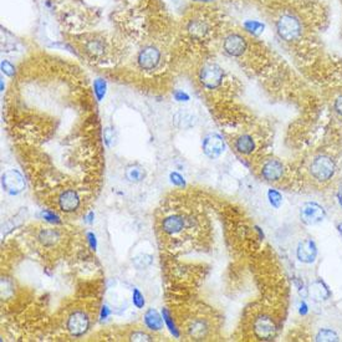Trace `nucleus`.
<instances>
[{
  "instance_id": "f257e3e1",
  "label": "nucleus",
  "mask_w": 342,
  "mask_h": 342,
  "mask_svg": "<svg viewBox=\"0 0 342 342\" xmlns=\"http://www.w3.org/2000/svg\"><path fill=\"white\" fill-rule=\"evenodd\" d=\"M301 23L293 14H283L276 21V31L285 41H294L301 35Z\"/></svg>"
},
{
  "instance_id": "f03ea898",
  "label": "nucleus",
  "mask_w": 342,
  "mask_h": 342,
  "mask_svg": "<svg viewBox=\"0 0 342 342\" xmlns=\"http://www.w3.org/2000/svg\"><path fill=\"white\" fill-rule=\"evenodd\" d=\"M310 172L316 181L327 182L335 176L336 166H335V162L332 161L331 157L326 156V154H319L312 159Z\"/></svg>"
},
{
  "instance_id": "7ed1b4c3",
  "label": "nucleus",
  "mask_w": 342,
  "mask_h": 342,
  "mask_svg": "<svg viewBox=\"0 0 342 342\" xmlns=\"http://www.w3.org/2000/svg\"><path fill=\"white\" fill-rule=\"evenodd\" d=\"M162 61V52L157 46L147 45L140 50L137 55V64L141 70L153 71Z\"/></svg>"
},
{
  "instance_id": "20e7f679",
  "label": "nucleus",
  "mask_w": 342,
  "mask_h": 342,
  "mask_svg": "<svg viewBox=\"0 0 342 342\" xmlns=\"http://www.w3.org/2000/svg\"><path fill=\"white\" fill-rule=\"evenodd\" d=\"M224 79V71L217 64H205L199 71V81L205 89L214 90L220 86Z\"/></svg>"
},
{
  "instance_id": "39448f33",
  "label": "nucleus",
  "mask_w": 342,
  "mask_h": 342,
  "mask_svg": "<svg viewBox=\"0 0 342 342\" xmlns=\"http://www.w3.org/2000/svg\"><path fill=\"white\" fill-rule=\"evenodd\" d=\"M246 48H248V43H246L245 38L238 33L229 34L228 36H225L224 41H223V50L228 56H242L245 52Z\"/></svg>"
},
{
  "instance_id": "423d86ee",
  "label": "nucleus",
  "mask_w": 342,
  "mask_h": 342,
  "mask_svg": "<svg viewBox=\"0 0 342 342\" xmlns=\"http://www.w3.org/2000/svg\"><path fill=\"white\" fill-rule=\"evenodd\" d=\"M66 327L67 331L74 336H82L84 334H86L90 327L89 315L82 310L71 312L66 321Z\"/></svg>"
},
{
  "instance_id": "0eeeda50",
  "label": "nucleus",
  "mask_w": 342,
  "mask_h": 342,
  "mask_svg": "<svg viewBox=\"0 0 342 342\" xmlns=\"http://www.w3.org/2000/svg\"><path fill=\"white\" fill-rule=\"evenodd\" d=\"M326 217L325 209L315 202L305 203L300 209V218L307 225H315L321 223Z\"/></svg>"
},
{
  "instance_id": "6e6552de",
  "label": "nucleus",
  "mask_w": 342,
  "mask_h": 342,
  "mask_svg": "<svg viewBox=\"0 0 342 342\" xmlns=\"http://www.w3.org/2000/svg\"><path fill=\"white\" fill-rule=\"evenodd\" d=\"M202 147L205 156H208L209 158H217L224 152L225 143L222 136H219L218 133H210L204 137Z\"/></svg>"
},
{
  "instance_id": "1a4fd4ad",
  "label": "nucleus",
  "mask_w": 342,
  "mask_h": 342,
  "mask_svg": "<svg viewBox=\"0 0 342 342\" xmlns=\"http://www.w3.org/2000/svg\"><path fill=\"white\" fill-rule=\"evenodd\" d=\"M3 187L8 193L19 194L25 189V181L23 174L16 169H10L3 174Z\"/></svg>"
},
{
  "instance_id": "9d476101",
  "label": "nucleus",
  "mask_w": 342,
  "mask_h": 342,
  "mask_svg": "<svg viewBox=\"0 0 342 342\" xmlns=\"http://www.w3.org/2000/svg\"><path fill=\"white\" fill-rule=\"evenodd\" d=\"M84 50L92 59H101V57L105 56L106 51H107V44H106L105 39L100 38V36H90V38L85 39Z\"/></svg>"
},
{
  "instance_id": "9b49d317",
  "label": "nucleus",
  "mask_w": 342,
  "mask_h": 342,
  "mask_svg": "<svg viewBox=\"0 0 342 342\" xmlns=\"http://www.w3.org/2000/svg\"><path fill=\"white\" fill-rule=\"evenodd\" d=\"M254 334L260 340H271L276 334V326L269 316H259L253 325Z\"/></svg>"
},
{
  "instance_id": "f8f14e48",
  "label": "nucleus",
  "mask_w": 342,
  "mask_h": 342,
  "mask_svg": "<svg viewBox=\"0 0 342 342\" xmlns=\"http://www.w3.org/2000/svg\"><path fill=\"white\" fill-rule=\"evenodd\" d=\"M261 176L266 182H278L284 176V166L279 159L271 158L268 159L263 164L261 168Z\"/></svg>"
},
{
  "instance_id": "ddd939ff",
  "label": "nucleus",
  "mask_w": 342,
  "mask_h": 342,
  "mask_svg": "<svg viewBox=\"0 0 342 342\" xmlns=\"http://www.w3.org/2000/svg\"><path fill=\"white\" fill-rule=\"evenodd\" d=\"M296 255L301 263H314L317 256V248L314 240L304 239L302 242H300L296 249Z\"/></svg>"
},
{
  "instance_id": "4468645a",
  "label": "nucleus",
  "mask_w": 342,
  "mask_h": 342,
  "mask_svg": "<svg viewBox=\"0 0 342 342\" xmlns=\"http://www.w3.org/2000/svg\"><path fill=\"white\" fill-rule=\"evenodd\" d=\"M57 203H59V208L64 213H74L80 207L79 194L72 189H67L60 194Z\"/></svg>"
},
{
  "instance_id": "2eb2a0df",
  "label": "nucleus",
  "mask_w": 342,
  "mask_h": 342,
  "mask_svg": "<svg viewBox=\"0 0 342 342\" xmlns=\"http://www.w3.org/2000/svg\"><path fill=\"white\" fill-rule=\"evenodd\" d=\"M187 224H188V219H186L183 215L173 214L164 218L163 222H162V230L166 234L174 235L181 233L186 228Z\"/></svg>"
},
{
  "instance_id": "dca6fc26",
  "label": "nucleus",
  "mask_w": 342,
  "mask_h": 342,
  "mask_svg": "<svg viewBox=\"0 0 342 342\" xmlns=\"http://www.w3.org/2000/svg\"><path fill=\"white\" fill-rule=\"evenodd\" d=\"M197 122V118L193 113L188 112L186 110H181L178 112L174 113L173 116V123L177 128H181V130H188V128L193 127Z\"/></svg>"
},
{
  "instance_id": "f3484780",
  "label": "nucleus",
  "mask_w": 342,
  "mask_h": 342,
  "mask_svg": "<svg viewBox=\"0 0 342 342\" xmlns=\"http://www.w3.org/2000/svg\"><path fill=\"white\" fill-rule=\"evenodd\" d=\"M235 149L242 154H250L255 149V141L250 135H242L235 140Z\"/></svg>"
},
{
  "instance_id": "a211bd4d",
  "label": "nucleus",
  "mask_w": 342,
  "mask_h": 342,
  "mask_svg": "<svg viewBox=\"0 0 342 342\" xmlns=\"http://www.w3.org/2000/svg\"><path fill=\"white\" fill-rule=\"evenodd\" d=\"M187 30L191 34L193 38L202 39L207 35V33L209 31V26L202 19H194V20L189 21L188 26H187Z\"/></svg>"
},
{
  "instance_id": "6ab92c4d",
  "label": "nucleus",
  "mask_w": 342,
  "mask_h": 342,
  "mask_svg": "<svg viewBox=\"0 0 342 342\" xmlns=\"http://www.w3.org/2000/svg\"><path fill=\"white\" fill-rule=\"evenodd\" d=\"M163 321L164 320H162L158 311H156L154 309H149L146 311L145 324L152 331H159V330L163 329Z\"/></svg>"
},
{
  "instance_id": "aec40b11",
  "label": "nucleus",
  "mask_w": 342,
  "mask_h": 342,
  "mask_svg": "<svg viewBox=\"0 0 342 342\" xmlns=\"http://www.w3.org/2000/svg\"><path fill=\"white\" fill-rule=\"evenodd\" d=\"M309 294L314 297L317 301H322V300H327L331 295L329 288L325 285L324 281L316 280L315 283H312V285L309 289Z\"/></svg>"
},
{
  "instance_id": "412c9836",
  "label": "nucleus",
  "mask_w": 342,
  "mask_h": 342,
  "mask_svg": "<svg viewBox=\"0 0 342 342\" xmlns=\"http://www.w3.org/2000/svg\"><path fill=\"white\" fill-rule=\"evenodd\" d=\"M188 331L192 337H194L195 340H200L207 335L208 325L203 320H195V321H192V324L189 325Z\"/></svg>"
},
{
  "instance_id": "4be33fe9",
  "label": "nucleus",
  "mask_w": 342,
  "mask_h": 342,
  "mask_svg": "<svg viewBox=\"0 0 342 342\" xmlns=\"http://www.w3.org/2000/svg\"><path fill=\"white\" fill-rule=\"evenodd\" d=\"M38 239L40 240L41 244L46 246L54 245L55 243L60 239V233L56 229H43L39 233Z\"/></svg>"
},
{
  "instance_id": "5701e85b",
  "label": "nucleus",
  "mask_w": 342,
  "mask_h": 342,
  "mask_svg": "<svg viewBox=\"0 0 342 342\" xmlns=\"http://www.w3.org/2000/svg\"><path fill=\"white\" fill-rule=\"evenodd\" d=\"M146 171L141 166H131L126 169V178L132 183H140L145 179Z\"/></svg>"
},
{
  "instance_id": "b1692460",
  "label": "nucleus",
  "mask_w": 342,
  "mask_h": 342,
  "mask_svg": "<svg viewBox=\"0 0 342 342\" xmlns=\"http://www.w3.org/2000/svg\"><path fill=\"white\" fill-rule=\"evenodd\" d=\"M132 263L136 268L143 270V269L149 268L153 264V256L149 255V254H140V255L133 258Z\"/></svg>"
},
{
  "instance_id": "393cba45",
  "label": "nucleus",
  "mask_w": 342,
  "mask_h": 342,
  "mask_svg": "<svg viewBox=\"0 0 342 342\" xmlns=\"http://www.w3.org/2000/svg\"><path fill=\"white\" fill-rule=\"evenodd\" d=\"M340 337L339 335L336 334V331L331 329H322L317 332L316 335V341H339Z\"/></svg>"
},
{
  "instance_id": "a878e982",
  "label": "nucleus",
  "mask_w": 342,
  "mask_h": 342,
  "mask_svg": "<svg viewBox=\"0 0 342 342\" xmlns=\"http://www.w3.org/2000/svg\"><path fill=\"white\" fill-rule=\"evenodd\" d=\"M107 90V84L103 79H96L94 82V92L96 95L97 101H102Z\"/></svg>"
},
{
  "instance_id": "bb28decb",
  "label": "nucleus",
  "mask_w": 342,
  "mask_h": 342,
  "mask_svg": "<svg viewBox=\"0 0 342 342\" xmlns=\"http://www.w3.org/2000/svg\"><path fill=\"white\" fill-rule=\"evenodd\" d=\"M244 28H245L246 31L253 34V35H259V34L263 33L265 26H264L263 23H260L258 20H248L244 23Z\"/></svg>"
},
{
  "instance_id": "cd10ccee",
  "label": "nucleus",
  "mask_w": 342,
  "mask_h": 342,
  "mask_svg": "<svg viewBox=\"0 0 342 342\" xmlns=\"http://www.w3.org/2000/svg\"><path fill=\"white\" fill-rule=\"evenodd\" d=\"M268 198H269V202H270V204L273 205L274 208H279L281 205V203H283V197H281V194L279 193V192L274 191V189H270V191L268 192Z\"/></svg>"
},
{
  "instance_id": "c85d7f7f",
  "label": "nucleus",
  "mask_w": 342,
  "mask_h": 342,
  "mask_svg": "<svg viewBox=\"0 0 342 342\" xmlns=\"http://www.w3.org/2000/svg\"><path fill=\"white\" fill-rule=\"evenodd\" d=\"M103 140L108 147H112L116 143V132L112 127H106L103 130Z\"/></svg>"
},
{
  "instance_id": "c756f323",
  "label": "nucleus",
  "mask_w": 342,
  "mask_h": 342,
  "mask_svg": "<svg viewBox=\"0 0 342 342\" xmlns=\"http://www.w3.org/2000/svg\"><path fill=\"white\" fill-rule=\"evenodd\" d=\"M132 301H133V305H135L137 309H143L145 307V297H143L142 293H141L140 290H138L137 288L133 289V295H132Z\"/></svg>"
},
{
  "instance_id": "7c9ffc66",
  "label": "nucleus",
  "mask_w": 342,
  "mask_h": 342,
  "mask_svg": "<svg viewBox=\"0 0 342 342\" xmlns=\"http://www.w3.org/2000/svg\"><path fill=\"white\" fill-rule=\"evenodd\" d=\"M130 340L131 341H137V342H147V341H152L153 339H152L151 335H148L147 332L136 331L131 335Z\"/></svg>"
},
{
  "instance_id": "2f4dec72",
  "label": "nucleus",
  "mask_w": 342,
  "mask_h": 342,
  "mask_svg": "<svg viewBox=\"0 0 342 342\" xmlns=\"http://www.w3.org/2000/svg\"><path fill=\"white\" fill-rule=\"evenodd\" d=\"M0 66H1V72L5 74L6 76L11 77L15 75V67H14V65L11 64L10 61H8V60H3Z\"/></svg>"
},
{
  "instance_id": "473e14b6",
  "label": "nucleus",
  "mask_w": 342,
  "mask_h": 342,
  "mask_svg": "<svg viewBox=\"0 0 342 342\" xmlns=\"http://www.w3.org/2000/svg\"><path fill=\"white\" fill-rule=\"evenodd\" d=\"M162 315H163V320H164V322H166V324L168 325V327H169V331H171L172 334L174 335V336H176V337H178L179 335H178V331H177V327H176V325H174V322L172 321V319H171V316H169L168 311H167V310H163V312H162Z\"/></svg>"
},
{
  "instance_id": "72a5a7b5",
  "label": "nucleus",
  "mask_w": 342,
  "mask_h": 342,
  "mask_svg": "<svg viewBox=\"0 0 342 342\" xmlns=\"http://www.w3.org/2000/svg\"><path fill=\"white\" fill-rule=\"evenodd\" d=\"M41 215H43V218L45 220H48V222L52 223V224H61V219H60L59 217H57L56 214H55L54 212H50V210H44L43 213H41Z\"/></svg>"
},
{
  "instance_id": "f704fd0d",
  "label": "nucleus",
  "mask_w": 342,
  "mask_h": 342,
  "mask_svg": "<svg viewBox=\"0 0 342 342\" xmlns=\"http://www.w3.org/2000/svg\"><path fill=\"white\" fill-rule=\"evenodd\" d=\"M169 178H171V182L174 184V186H178V187L186 186V181H184V178L181 176V174L177 173V172H173V173H171Z\"/></svg>"
},
{
  "instance_id": "c9c22d12",
  "label": "nucleus",
  "mask_w": 342,
  "mask_h": 342,
  "mask_svg": "<svg viewBox=\"0 0 342 342\" xmlns=\"http://www.w3.org/2000/svg\"><path fill=\"white\" fill-rule=\"evenodd\" d=\"M174 98H176L178 102H187V101H189V95L186 94L184 91H181V90H178V91H176L173 94Z\"/></svg>"
},
{
  "instance_id": "e433bc0d",
  "label": "nucleus",
  "mask_w": 342,
  "mask_h": 342,
  "mask_svg": "<svg viewBox=\"0 0 342 342\" xmlns=\"http://www.w3.org/2000/svg\"><path fill=\"white\" fill-rule=\"evenodd\" d=\"M18 219H19L18 215H16L15 218H11V219L9 220L8 223H6L5 227H3V228H5V230H11V229H14V228L19 227V225L21 224V222H23V220H18Z\"/></svg>"
},
{
  "instance_id": "4c0bfd02",
  "label": "nucleus",
  "mask_w": 342,
  "mask_h": 342,
  "mask_svg": "<svg viewBox=\"0 0 342 342\" xmlns=\"http://www.w3.org/2000/svg\"><path fill=\"white\" fill-rule=\"evenodd\" d=\"M334 110L337 115L342 117V95L336 97V100L334 101Z\"/></svg>"
},
{
  "instance_id": "58836bf2",
  "label": "nucleus",
  "mask_w": 342,
  "mask_h": 342,
  "mask_svg": "<svg viewBox=\"0 0 342 342\" xmlns=\"http://www.w3.org/2000/svg\"><path fill=\"white\" fill-rule=\"evenodd\" d=\"M87 240H89L90 246H91L92 250H96V248H97V239H96V235H95L92 232H90L89 234H87Z\"/></svg>"
},
{
  "instance_id": "ea45409f",
  "label": "nucleus",
  "mask_w": 342,
  "mask_h": 342,
  "mask_svg": "<svg viewBox=\"0 0 342 342\" xmlns=\"http://www.w3.org/2000/svg\"><path fill=\"white\" fill-rule=\"evenodd\" d=\"M108 315H110V309H108L107 306H103L102 310H101V319L102 320L107 319Z\"/></svg>"
},
{
  "instance_id": "a19ab883",
  "label": "nucleus",
  "mask_w": 342,
  "mask_h": 342,
  "mask_svg": "<svg viewBox=\"0 0 342 342\" xmlns=\"http://www.w3.org/2000/svg\"><path fill=\"white\" fill-rule=\"evenodd\" d=\"M299 311H300V314H301V315H305V314H306V311H307V306H306V304H305L304 301H302V302H300Z\"/></svg>"
},
{
  "instance_id": "79ce46f5",
  "label": "nucleus",
  "mask_w": 342,
  "mask_h": 342,
  "mask_svg": "<svg viewBox=\"0 0 342 342\" xmlns=\"http://www.w3.org/2000/svg\"><path fill=\"white\" fill-rule=\"evenodd\" d=\"M94 217H95L94 213H90L89 217H87V223H92V222H94V220H92V219H94Z\"/></svg>"
},
{
  "instance_id": "37998d69",
  "label": "nucleus",
  "mask_w": 342,
  "mask_h": 342,
  "mask_svg": "<svg viewBox=\"0 0 342 342\" xmlns=\"http://www.w3.org/2000/svg\"><path fill=\"white\" fill-rule=\"evenodd\" d=\"M337 230H339V233L341 234V237H342V223H340V224L337 225Z\"/></svg>"
},
{
  "instance_id": "c03bdc74",
  "label": "nucleus",
  "mask_w": 342,
  "mask_h": 342,
  "mask_svg": "<svg viewBox=\"0 0 342 342\" xmlns=\"http://www.w3.org/2000/svg\"><path fill=\"white\" fill-rule=\"evenodd\" d=\"M339 198H340V203H341V205H342V188L339 193Z\"/></svg>"
}]
</instances>
